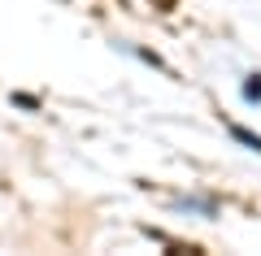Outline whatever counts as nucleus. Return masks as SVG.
<instances>
[{"label":"nucleus","mask_w":261,"mask_h":256,"mask_svg":"<svg viewBox=\"0 0 261 256\" xmlns=\"http://www.w3.org/2000/svg\"><path fill=\"white\" fill-rule=\"evenodd\" d=\"M231 135L240 139V144H248L252 152H261V135H252V130H244V126H231Z\"/></svg>","instance_id":"1"},{"label":"nucleus","mask_w":261,"mask_h":256,"mask_svg":"<svg viewBox=\"0 0 261 256\" xmlns=\"http://www.w3.org/2000/svg\"><path fill=\"white\" fill-rule=\"evenodd\" d=\"M244 96H248V100H261V74H252V78L244 82Z\"/></svg>","instance_id":"2"},{"label":"nucleus","mask_w":261,"mask_h":256,"mask_svg":"<svg viewBox=\"0 0 261 256\" xmlns=\"http://www.w3.org/2000/svg\"><path fill=\"white\" fill-rule=\"evenodd\" d=\"M157 5H161V9H170V5H174V0H157Z\"/></svg>","instance_id":"3"}]
</instances>
